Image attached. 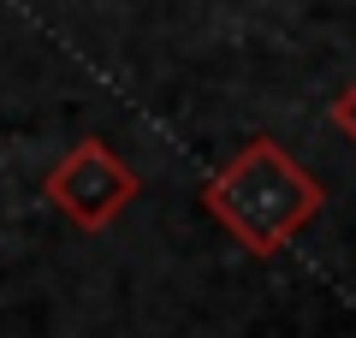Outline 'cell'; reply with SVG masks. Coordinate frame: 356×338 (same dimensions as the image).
<instances>
[{
	"instance_id": "cell-1",
	"label": "cell",
	"mask_w": 356,
	"mask_h": 338,
	"mask_svg": "<svg viewBox=\"0 0 356 338\" xmlns=\"http://www.w3.org/2000/svg\"><path fill=\"white\" fill-rule=\"evenodd\" d=\"M131 190H137V178H131L95 137L77 143V149L48 172V202L65 220H77L83 232H102V225L131 202Z\"/></svg>"
}]
</instances>
